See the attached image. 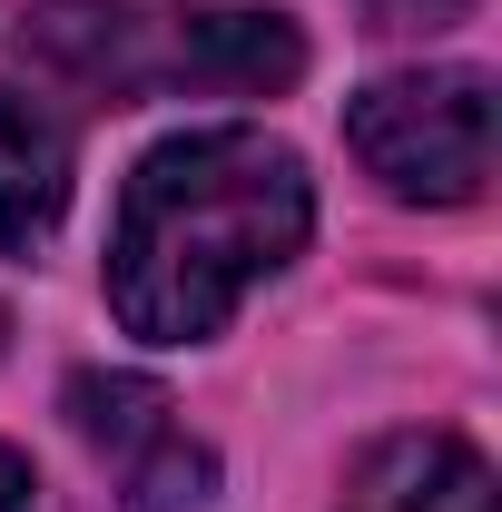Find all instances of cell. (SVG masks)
I'll list each match as a JSON object with an SVG mask.
<instances>
[{
	"instance_id": "cell-4",
	"label": "cell",
	"mask_w": 502,
	"mask_h": 512,
	"mask_svg": "<svg viewBox=\"0 0 502 512\" xmlns=\"http://www.w3.org/2000/svg\"><path fill=\"white\" fill-rule=\"evenodd\" d=\"M345 512H493V463L463 434H384L355 463Z\"/></svg>"
},
{
	"instance_id": "cell-1",
	"label": "cell",
	"mask_w": 502,
	"mask_h": 512,
	"mask_svg": "<svg viewBox=\"0 0 502 512\" xmlns=\"http://www.w3.org/2000/svg\"><path fill=\"white\" fill-rule=\"evenodd\" d=\"M306 158L266 128H188L148 148L109 227V306L148 345H207L256 286L306 247Z\"/></svg>"
},
{
	"instance_id": "cell-5",
	"label": "cell",
	"mask_w": 502,
	"mask_h": 512,
	"mask_svg": "<svg viewBox=\"0 0 502 512\" xmlns=\"http://www.w3.org/2000/svg\"><path fill=\"white\" fill-rule=\"evenodd\" d=\"M60 207H69V128L40 99L0 89V256L50 247Z\"/></svg>"
},
{
	"instance_id": "cell-6",
	"label": "cell",
	"mask_w": 502,
	"mask_h": 512,
	"mask_svg": "<svg viewBox=\"0 0 502 512\" xmlns=\"http://www.w3.org/2000/svg\"><path fill=\"white\" fill-rule=\"evenodd\" d=\"M375 10V30H443V20H463L473 0H365Z\"/></svg>"
},
{
	"instance_id": "cell-2",
	"label": "cell",
	"mask_w": 502,
	"mask_h": 512,
	"mask_svg": "<svg viewBox=\"0 0 502 512\" xmlns=\"http://www.w3.org/2000/svg\"><path fill=\"white\" fill-rule=\"evenodd\" d=\"M345 138H355V158L394 197H414V207H473L483 178H493V79L463 69V60L375 79L345 109Z\"/></svg>"
},
{
	"instance_id": "cell-8",
	"label": "cell",
	"mask_w": 502,
	"mask_h": 512,
	"mask_svg": "<svg viewBox=\"0 0 502 512\" xmlns=\"http://www.w3.org/2000/svg\"><path fill=\"white\" fill-rule=\"evenodd\" d=\"M0 345H10V316H0Z\"/></svg>"
},
{
	"instance_id": "cell-3",
	"label": "cell",
	"mask_w": 502,
	"mask_h": 512,
	"mask_svg": "<svg viewBox=\"0 0 502 512\" xmlns=\"http://www.w3.org/2000/svg\"><path fill=\"white\" fill-rule=\"evenodd\" d=\"M69 424L99 463H119L128 512H207L217 453L178 424V404L148 375H69Z\"/></svg>"
},
{
	"instance_id": "cell-7",
	"label": "cell",
	"mask_w": 502,
	"mask_h": 512,
	"mask_svg": "<svg viewBox=\"0 0 502 512\" xmlns=\"http://www.w3.org/2000/svg\"><path fill=\"white\" fill-rule=\"evenodd\" d=\"M30 493H40V483H30V453L0 444V512H30Z\"/></svg>"
}]
</instances>
